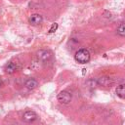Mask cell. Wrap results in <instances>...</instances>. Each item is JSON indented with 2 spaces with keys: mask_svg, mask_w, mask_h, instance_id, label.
Listing matches in <instances>:
<instances>
[{
  "mask_svg": "<svg viewBox=\"0 0 125 125\" xmlns=\"http://www.w3.org/2000/svg\"><path fill=\"white\" fill-rule=\"evenodd\" d=\"M74 58H75V61L79 63H87L91 59V55L87 49L82 48L75 53Z\"/></svg>",
  "mask_w": 125,
  "mask_h": 125,
  "instance_id": "6da1fadb",
  "label": "cell"
},
{
  "mask_svg": "<svg viewBox=\"0 0 125 125\" xmlns=\"http://www.w3.org/2000/svg\"><path fill=\"white\" fill-rule=\"evenodd\" d=\"M58 101L62 104H68L71 101V94L67 91H62L58 94Z\"/></svg>",
  "mask_w": 125,
  "mask_h": 125,
  "instance_id": "7a4b0ae2",
  "label": "cell"
},
{
  "mask_svg": "<svg viewBox=\"0 0 125 125\" xmlns=\"http://www.w3.org/2000/svg\"><path fill=\"white\" fill-rule=\"evenodd\" d=\"M22 119L25 122H33L34 120L37 119V114L34 111H32V110H27V111H25L23 113Z\"/></svg>",
  "mask_w": 125,
  "mask_h": 125,
  "instance_id": "3957f363",
  "label": "cell"
},
{
  "mask_svg": "<svg viewBox=\"0 0 125 125\" xmlns=\"http://www.w3.org/2000/svg\"><path fill=\"white\" fill-rule=\"evenodd\" d=\"M37 56H38V59H40L41 61L47 62L52 58V53L50 51H47V50H40L37 53Z\"/></svg>",
  "mask_w": 125,
  "mask_h": 125,
  "instance_id": "277c9868",
  "label": "cell"
},
{
  "mask_svg": "<svg viewBox=\"0 0 125 125\" xmlns=\"http://www.w3.org/2000/svg\"><path fill=\"white\" fill-rule=\"evenodd\" d=\"M29 23L32 24V25H38L42 22L43 19H42V16L39 15V14H33L29 17Z\"/></svg>",
  "mask_w": 125,
  "mask_h": 125,
  "instance_id": "5b68a950",
  "label": "cell"
},
{
  "mask_svg": "<svg viewBox=\"0 0 125 125\" xmlns=\"http://www.w3.org/2000/svg\"><path fill=\"white\" fill-rule=\"evenodd\" d=\"M98 83L104 86V87H108L112 84V80L109 78V77H106V76H103V77H100L99 80H98Z\"/></svg>",
  "mask_w": 125,
  "mask_h": 125,
  "instance_id": "8992f818",
  "label": "cell"
},
{
  "mask_svg": "<svg viewBox=\"0 0 125 125\" xmlns=\"http://www.w3.org/2000/svg\"><path fill=\"white\" fill-rule=\"evenodd\" d=\"M37 85H38V82H37L34 78H29V79H27V80L25 81V86H26V88H27V89H30V90L36 88Z\"/></svg>",
  "mask_w": 125,
  "mask_h": 125,
  "instance_id": "52a82bcc",
  "label": "cell"
},
{
  "mask_svg": "<svg viewBox=\"0 0 125 125\" xmlns=\"http://www.w3.org/2000/svg\"><path fill=\"white\" fill-rule=\"evenodd\" d=\"M17 68H18V66H17V64L15 62H9L5 66V71L7 73H10L11 74V73H14L17 70Z\"/></svg>",
  "mask_w": 125,
  "mask_h": 125,
  "instance_id": "ba28073f",
  "label": "cell"
},
{
  "mask_svg": "<svg viewBox=\"0 0 125 125\" xmlns=\"http://www.w3.org/2000/svg\"><path fill=\"white\" fill-rule=\"evenodd\" d=\"M115 92H116V95H117L119 98L125 99V84H122V85L117 86Z\"/></svg>",
  "mask_w": 125,
  "mask_h": 125,
  "instance_id": "9c48e42d",
  "label": "cell"
},
{
  "mask_svg": "<svg viewBox=\"0 0 125 125\" xmlns=\"http://www.w3.org/2000/svg\"><path fill=\"white\" fill-rule=\"evenodd\" d=\"M117 33L120 36L125 37V23H120L119 26L117 27Z\"/></svg>",
  "mask_w": 125,
  "mask_h": 125,
  "instance_id": "30bf717a",
  "label": "cell"
},
{
  "mask_svg": "<svg viewBox=\"0 0 125 125\" xmlns=\"http://www.w3.org/2000/svg\"><path fill=\"white\" fill-rule=\"evenodd\" d=\"M57 29H58V23L54 22V23H52V25H51V27L49 29V33H54Z\"/></svg>",
  "mask_w": 125,
  "mask_h": 125,
  "instance_id": "8fae6325",
  "label": "cell"
},
{
  "mask_svg": "<svg viewBox=\"0 0 125 125\" xmlns=\"http://www.w3.org/2000/svg\"><path fill=\"white\" fill-rule=\"evenodd\" d=\"M3 86V81H2V79L0 78V87H2Z\"/></svg>",
  "mask_w": 125,
  "mask_h": 125,
  "instance_id": "7c38bea8",
  "label": "cell"
}]
</instances>
